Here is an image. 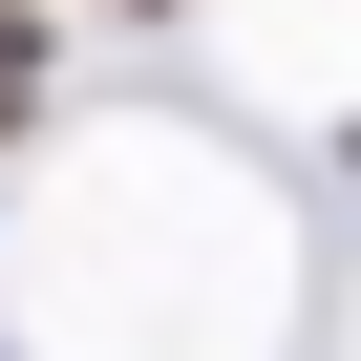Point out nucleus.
<instances>
[{"label":"nucleus","instance_id":"1","mask_svg":"<svg viewBox=\"0 0 361 361\" xmlns=\"http://www.w3.org/2000/svg\"><path fill=\"white\" fill-rule=\"evenodd\" d=\"M43 106V0H0V128Z\"/></svg>","mask_w":361,"mask_h":361}]
</instances>
